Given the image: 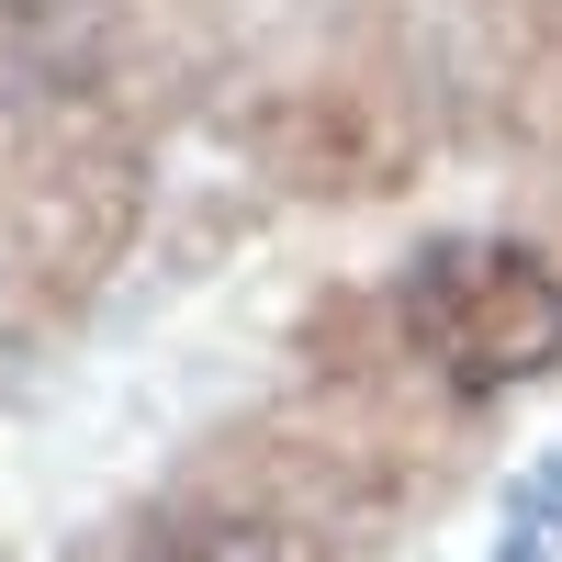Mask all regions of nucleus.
<instances>
[{
  "label": "nucleus",
  "mask_w": 562,
  "mask_h": 562,
  "mask_svg": "<svg viewBox=\"0 0 562 562\" xmlns=\"http://www.w3.org/2000/svg\"><path fill=\"white\" fill-rule=\"evenodd\" d=\"M405 349L439 371L450 394H506L540 383L562 360V270L529 237H439L394 281Z\"/></svg>",
  "instance_id": "f257e3e1"
},
{
  "label": "nucleus",
  "mask_w": 562,
  "mask_h": 562,
  "mask_svg": "<svg viewBox=\"0 0 562 562\" xmlns=\"http://www.w3.org/2000/svg\"><path fill=\"white\" fill-rule=\"evenodd\" d=\"M495 562H562V461L506 495V518H495Z\"/></svg>",
  "instance_id": "7ed1b4c3"
},
{
  "label": "nucleus",
  "mask_w": 562,
  "mask_h": 562,
  "mask_svg": "<svg viewBox=\"0 0 562 562\" xmlns=\"http://www.w3.org/2000/svg\"><path fill=\"white\" fill-rule=\"evenodd\" d=\"M135 562H293V540H281L270 518H180V529H158Z\"/></svg>",
  "instance_id": "f03ea898"
}]
</instances>
